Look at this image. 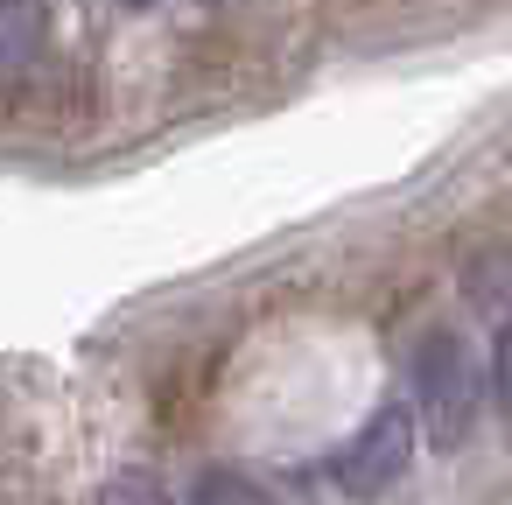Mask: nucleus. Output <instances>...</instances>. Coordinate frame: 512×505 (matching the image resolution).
<instances>
[{
	"mask_svg": "<svg viewBox=\"0 0 512 505\" xmlns=\"http://www.w3.org/2000/svg\"><path fill=\"white\" fill-rule=\"evenodd\" d=\"M414 414H421V435L435 449H456L470 428H477V407H484V365L477 351L456 337V330H428L414 344Z\"/></svg>",
	"mask_w": 512,
	"mask_h": 505,
	"instance_id": "obj_1",
	"label": "nucleus"
},
{
	"mask_svg": "<svg viewBox=\"0 0 512 505\" xmlns=\"http://www.w3.org/2000/svg\"><path fill=\"white\" fill-rule=\"evenodd\" d=\"M414 442H421V414H414V400H379V407L358 421V435L330 456V484H337L344 498L372 505V498H386V491L407 477Z\"/></svg>",
	"mask_w": 512,
	"mask_h": 505,
	"instance_id": "obj_2",
	"label": "nucleus"
},
{
	"mask_svg": "<svg viewBox=\"0 0 512 505\" xmlns=\"http://www.w3.org/2000/svg\"><path fill=\"white\" fill-rule=\"evenodd\" d=\"M50 50V0H0V92H15Z\"/></svg>",
	"mask_w": 512,
	"mask_h": 505,
	"instance_id": "obj_3",
	"label": "nucleus"
},
{
	"mask_svg": "<svg viewBox=\"0 0 512 505\" xmlns=\"http://www.w3.org/2000/svg\"><path fill=\"white\" fill-rule=\"evenodd\" d=\"M183 505H274V491L253 470H239V463H204L190 477V498Z\"/></svg>",
	"mask_w": 512,
	"mask_h": 505,
	"instance_id": "obj_4",
	"label": "nucleus"
},
{
	"mask_svg": "<svg viewBox=\"0 0 512 505\" xmlns=\"http://www.w3.org/2000/svg\"><path fill=\"white\" fill-rule=\"evenodd\" d=\"M92 505H183L155 470H141V463H127V470H113L99 491H92Z\"/></svg>",
	"mask_w": 512,
	"mask_h": 505,
	"instance_id": "obj_5",
	"label": "nucleus"
},
{
	"mask_svg": "<svg viewBox=\"0 0 512 505\" xmlns=\"http://www.w3.org/2000/svg\"><path fill=\"white\" fill-rule=\"evenodd\" d=\"M463 288H470L477 309H512V253L498 246L491 260H470L463 267Z\"/></svg>",
	"mask_w": 512,
	"mask_h": 505,
	"instance_id": "obj_6",
	"label": "nucleus"
},
{
	"mask_svg": "<svg viewBox=\"0 0 512 505\" xmlns=\"http://www.w3.org/2000/svg\"><path fill=\"white\" fill-rule=\"evenodd\" d=\"M491 393H498V407L512 414V316H505L498 337H491Z\"/></svg>",
	"mask_w": 512,
	"mask_h": 505,
	"instance_id": "obj_7",
	"label": "nucleus"
},
{
	"mask_svg": "<svg viewBox=\"0 0 512 505\" xmlns=\"http://www.w3.org/2000/svg\"><path fill=\"white\" fill-rule=\"evenodd\" d=\"M120 8H127V15H155V8H162V0H120Z\"/></svg>",
	"mask_w": 512,
	"mask_h": 505,
	"instance_id": "obj_8",
	"label": "nucleus"
}]
</instances>
